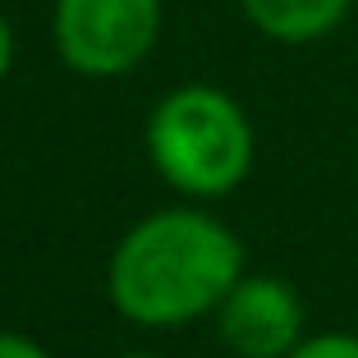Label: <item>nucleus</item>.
<instances>
[{"label": "nucleus", "mask_w": 358, "mask_h": 358, "mask_svg": "<svg viewBox=\"0 0 358 358\" xmlns=\"http://www.w3.org/2000/svg\"><path fill=\"white\" fill-rule=\"evenodd\" d=\"M289 358H358V336L349 331H322V336H303Z\"/></svg>", "instance_id": "obj_6"}, {"label": "nucleus", "mask_w": 358, "mask_h": 358, "mask_svg": "<svg viewBox=\"0 0 358 358\" xmlns=\"http://www.w3.org/2000/svg\"><path fill=\"white\" fill-rule=\"evenodd\" d=\"M243 275V243L202 207H166L129 225L106 266V294L134 327L170 331L216 317Z\"/></svg>", "instance_id": "obj_1"}, {"label": "nucleus", "mask_w": 358, "mask_h": 358, "mask_svg": "<svg viewBox=\"0 0 358 358\" xmlns=\"http://www.w3.org/2000/svg\"><path fill=\"white\" fill-rule=\"evenodd\" d=\"M243 19L280 46L322 42L349 19L354 0H239Z\"/></svg>", "instance_id": "obj_5"}, {"label": "nucleus", "mask_w": 358, "mask_h": 358, "mask_svg": "<svg viewBox=\"0 0 358 358\" xmlns=\"http://www.w3.org/2000/svg\"><path fill=\"white\" fill-rule=\"evenodd\" d=\"M0 358H51V349L23 331H0Z\"/></svg>", "instance_id": "obj_7"}, {"label": "nucleus", "mask_w": 358, "mask_h": 358, "mask_svg": "<svg viewBox=\"0 0 358 358\" xmlns=\"http://www.w3.org/2000/svg\"><path fill=\"white\" fill-rule=\"evenodd\" d=\"M216 331L239 358H289L303 340V299L280 275H248L216 308Z\"/></svg>", "instance_id": "obj_4"}, {"label": "nucleus", "mask_w": 358, "mask_h": 358, "mask_svg": "<svg viewBox=\"0 0 358 358\" xmlns=\"http://www.w3.org/2000/svg\"><path fill=\"white\" fill-rule=\"evenodd\" d=\"M166 0H55L51 37L64 69L83 78H124L161 42Z\"/></svg>", "instance_id": "obj_3"}, {"label": "nucleus", "mask_w": 358, "mask_h": 358, "mask_svg": "<svg viewBox=\"0 0 358 358\" xmlns=\"http://www.w3.org/2000/svg\"><path fill=\"white\" fill-rule=\"evenodd\" d=\"M10 69H14V28H10V19L0 14V83L10 78Z\"/></svg>", "instance_id": "obj_8"}, {"label": "nucleus", "mask_w": 358, "mask_h": 358, "mask_svg": "<svg viewBox=\"0 0 358 358\" xmlns=\"http://www.w3.org/2000/svg\"><path fill=\"white\" fill-rule=\"evenodd\" d=\"M120 358H157V354H120Z\"/></svg>", "instance_id": "obj_9"}, {"label": "nucleus", "mask_w": 358, "mask_h": 358, "mask_svg": "<svg viewBox=\"0 0 358 358\" xmlns=\"http://www.w3.org/2000/svg\"><path fill=\"white\" fill-rule=\"evenodd\" d=\"M148 161L184 198H225L253 170V120L225 87L184 83L148 115Z\"/></svg>", "instance_id": "obj_2"}]
</instances>
